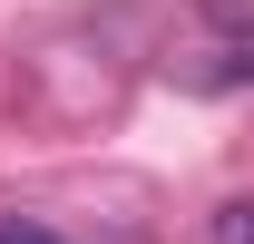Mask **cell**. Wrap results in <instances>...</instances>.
I'll return each mask as SVG.
<instances>
[{
  "label": "cell",
  "mask_w": 254,
  "mask_h": 244,
  "mask_svg": "<svg viewBox=\"0 0 254 244\" xmlns=\"http://www.w3.org/2000/svg\"><path fill=\"white\" fill-rule=\"evenodd\" d=\"M205 244H254V195H225L205 215Z\"/></svg>",
  "instance_id": "2"
},
{
  "label": "cell",
  "mask_w": 254,
  "mask_h": 244,
  "mask_svg": "<svg viewBox=\"0 0 254 244\" xmlns=\"http://www.w3.org/2000/svg\"><path fill=\"white\" fill-rule=\"evenodd\" d=\"M0 244H68L59 225H39V215H0Z\"/></svg>",
  "instance_id": "3"
},
{
  "label": "cell",
  "mask_w": 254,
  "mask_h": 244,
  "mask_svg": "<svg viewBox=\"0 0 254 244\" xmlns=\"http://www.w3.org/2000/svg\"><path fill=\"white\" fill-rule=\"evenodd\" d=\"M166 78H176V88H205V98L254 88V10H205V30L176 39Z\"/></svg>",
  "instance_id": "1"
}]
</instances>
